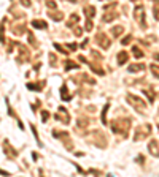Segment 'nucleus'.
Listing matches in <instances>:
<instances>
[{"instance_id": "14", "label": "nucleus", "mask_w": 159, "mask_h": 177, "mask_svg": "<svg viewBox=\"0 0 159 177\" xmlns=\"http://www.w3.org/2000/svg\"><path fill=\"white\" fill-rule=\"evenodd\" d=\"M147 68V65L145 63H132V65H129V73H139V71H142V70H145Z\"/></svg>"}, {"instance_id": "1", "label": "nucleus", "mask_w": 159, "mask_h": 177, "mask_svg": "<svg viewBox=\"0 0 159 177\" xmlns=\"http://www.w3.org/2000/svg\"><path fill=\"white\" fill-rule=\"evenodd\" d=\"M130 124H132V120L129 117H124V119H115L110 122V128L119 134L121 138H127V134H129V130H130Z\"/></svg>"}, {"instance_id": "20", "label": "nucleus", "mask_w": 159, "mask_h": 177, "mask_svg": "<svg viewBox=\"0 0 159 177\" xmlns=\"http://www.w3.org/2000/svg\"><path fill=\"white\" fill-rule=\"evenodd\" d=\"M80 65L78 63H73L72 60H65V71H70V70H78Z\"/></svg>"}, {"instance_id": "29", "label": "nucleus", "mask_w": 159, "mask_h": 177, "mask_svg": "<svg viewBox=\"0 0 159 177\" xmlns=\"http://www.w3.org/2000/svg\"><path fill=\"white\" fill-rule=\"evenodd\" d=\"M132 40H134V36H132V35H126V38L121 40V44H123V46H127V44L132 41Z\"/></svg>"}, {"instance_id": "11", "label": "nucleus", "mask_w": 159, "mask_h": 177, "mask_svg": "<svg viewBox=\"0 0 159 177\" xmlns=\"http://www.w3.org/2000/svg\"><path fill=\"white\" fill-rule=\"evenodd\" d=\"M148 150H150V154H151L153 157L159 158V147H157V141H156V139H151V141H150Z\"/></svg>"}, {"instance_id": "8", "label": "nucleus", "mask_w": 159, "mask_h": 177, "mask_svg": "<svg viewBox=\"0 0 159 177\" xmlns=\"http://www.w3.org/2000/svg\"><path fill=\"white\" fill-rule=\"evenodd\" d=\"M96 43L102 48V49H108L111 46V41L108 40V36L105 35V33H97L96 35Z\"/></svg>"}, {"instance_id": "3", "label": "nucleus", "mask_w": 159, "mask_h": 177, "mask_svg": "<svg viewBox=\"0 0 159 177\" xmlns=\"http://www.w3.org/2000/svg\"><path fill=\"white\" fill-rule=\"evenodd\" d=\"M151 134V125L150 124H143L140 127H137L135 130V134H134V139L135 141H142L143 138H147V136Z\"/></svg>"}, {"instance_id": "24", "label": "nucleus", "mask_w": 159, "mask_h": 177, "mask_svg": "<svg viewBox=\"0 0 159 177\" xmlns=\"http://www.w3.org/2000/svg\"><path fill=\"white\" fill-rule=\"evenodd\" d=\"M24 30H25V25L24 24H21V25H15V27H13V32H15V35H22L24 33Z\"/></svg>"}, {"instance_id": "21", "label": "nucleus", "mask_w": 159, "mask_h": 177, "mask_svg": "<svg viewBox=\"0 0 159 177\" xmlns=\"http://www.w3.org/2000/svg\"><path fill=\"white\" fill-rule=\"evenodd\" d=\"M84 15H86L88 19H92V16L96 15V8H94V6H91V5L86 6V8H84Z\"/></svg>"}, {"instance_id": "17", "label": "nucleus", "mask_w": 159, "mask_h": 177, "mask_svg": "<svg viewBox=\"0 0 159 177\" xmlns=\"http://www.w3.org/2000/svg\"><path fill=\"white\" fill-rule=\"evenodd\" d=\"M123 32H124V27H123V25H115L113 29H111V35H113L115 38L121 36V35H123Z\"/></svg>"}, {"instance_id": "41", "label": "nucleus", "mask_w": 159, "mask_h": 177, "mask_svg": "<svg viewBox=\"0 0 159 177\" xmlns=\"http://www.w3.org/2000/svg\"><path fill=\"white\" fill-rule=\"evenodd\" d=\"M157 128H159V125H157Z\"/></svg>"}, {"instance_id": "28", "label": "nucleus", "mask_w": 159, "mask_h": 177, "mask_svg": "<svg viewBox=\"0 0 159 177\" xmlns=\"http://www.w3.org/2000/svg\"><path fill=\"white\" fill-rule=\"evenodd\" d=\"M30 130H32V133H34V136H35V139H37V144L42 147L43 144H42V141H40V138H38V133H37V128L34 127V125H30Z\"/></svg>"}, {"instance_id": "26", "label": "nucleus", "mask_w": 159, "mask_h": 177, "mask_svg": "<svg viewBox=\"0 0 159 177\" xmlns=\"http://www.w3.org/2000/svg\"><path fill=\"white\" fill-rule=\"evenodd\" d=\"M132 56H134L135 59H142L143 57V51H140V48L134 46V48H132Z\"/></svg>"}, {"instance_id": "4", "label": "nucleus", "mask_w": 159, "mask_h": 177, "mask_svg": "<svg viewBox=\"0 0 159 177\" xmlns=\"http://www.w3.org/2000/svg\"><path fill=\"white\" fill-rule=\"evenodd\" d=\"M52 134H54L56 136V138H59L64 144H65V147H67V149H70V150H72V149H73V142L70 141V134L67 133V131H59V130H52Z\"/></svg>"}, {"instance_id": "22", "label": "nucleus", "mask_w": 159, "mask_h": 177, "mask_svg": "<svg viewBox=\"0 0 159 177\" xmlns=\"http://www.w3.org/2000/svg\"><path fill=\"white\" fill-rule=\"evenodd\" d=\"M54 48L59 51V52H62V54H70L72 51L69 49V44L67 46H62V44H57V43H54Z\"/></svg>"}, {"instance_id": "33", "label": "nucleus", "mask_w": 159, "mask_h": 177, "mask_svg": "<svg viewBox=\"0 0 159 177\" xmlns=\"http://www.w3.org/2000/svg\"><path fill=\"white\" fill-rule=\"evenodd\" d=\"M49 62H51V66H56L57 63V59H56V56H54V54H49Z\"/></svg>"}, {"instance_id": "16", "label": "nucleus", "mask_w": 159, "mask_h": 177, "mask_svg": "<svg viewBox=\"0 0 159 177\" xmlns=\"http://www.w3.org/2000/svg\"><path fill=\"white\" fill-rule=\"evenodd\" d=\"M32 27H35V29H40V30H43V29H48V24H46L45 21L35 19V21H32Z\"/></svg>"}, {"instance_id": "39", "label": "nucleus", "mask_w": 159, "mask_h": 177, "mask_svg": "<svg viewBox=\"0 0 159 177\" xmlns=\"http://www.w3.org/2000/svg\"><path fill=\"white\" fill-rule=\"evenodd\" d=\"M67 2H72V3H76V0H67Z\"/></svg>"}, {"instance_id": "32", "label": "nucleus", "mask_w": 159, "mask_h": 177, "mask_svg": "<svg viewBox=\"0 0 159 177\" xmlns=\"http://www.w3.org/2000/svg\"><path fill=\"white\" fill-rule=\"evenodd\" d=\"M84 29H86L88 32H91L92 29H94V25H92V21H91V19H86V25H84Z\"/></svg>"}, {"instance_id": "7", "label": "nucleus", "mask_w": 159, "mask_h": 177, "mask_svg": "<svg viewBox=\"0 0 159 177\" xmlns=\"http://www.w3.org/2000/svg\"><path fill=\"white\" fill-rule=\"evenodd\" d=\"M18 51H19V54H18V62H19V63L29 62V59H30V51L25 48L24 44H18Z\"/></svg>"}, {"instance_id": "30", "label": "nucleus", "mask_w": 159, "mask_h": 177, "mask_svg": "<svg viewBox=\"0 0 159 177\" xmlns=\"http://www.w3.org/2000/svg\"><path fill=\"white\" fill-rule=\"evenodd\" d=\"M78 127L86 128V127H88V119H86V117H80V119H78Z\"/></svg>"}, {"instance_id": "2", "label": "nucleus", "mask_w": 159, "mask_h": 177, "mask_svg": "<svg viewBox=\"0 0 159 177\" xmlns=\"http://www.w3.org/2000/svg\"><path fill=\"white\" fill-rule=\"evenodd\" d=\"M127 103L134 107L137 112H140V114L147 112V103H145V100H142L140 97H137V95L127 93Z\"/></svg>"}, {"instance_id": "13", "label": "nucleus", "mask_w": 159, "mask_h": 177, "mask_svg": "<svg viewBox=\"0 0 159 177\" xmlns=\"http://www.w3.org/2000/svg\"><path fill=\"white\" fill-rule=\"evenodd\" d=\"M143 93L147 95V98H148V101H150V103H153V101L156 100V93H154V90H153V86L145 87V89H143Z\"/></svg>"}, {"instance_id": "27", "label": "nucleus", "mask_w": 159, "mask_h": 177, "mask_svg": "<svg viewBox=\"0 0 159 177\" xmlns=\"http://www.w3.org/2000/svg\"><path fill=\"white\" fill-rule=\"evenodd\" d=\"M150 70H151V73H153L156 78H159V65H157V63H151V65H150Z\"/></svg>"}, {"instance_id": "15", "label": "nucleus", "mask_w": 159, "mask_h": 177, "mask_svg": "<svg viewBox=\"0 0 159 177\" xmlns=\"http://www.w3.org/2000/svg\"><path fill=\"white\" fill-rule=\"evenodd\" d=\"M61 98H62L64 101H70V100H72V95L69 93V90H67V86H65V84L61 87Z\"/></svg>"}, {"instance_id": "6", "label": "nucleus", "mask_w": 159, "mask_h": 177, "mask_svg": "<svg viewBox=\"0 0 159 177\" xmlns=\"http://www.w3.org/2000/svg\"><path fill=\"white\" fill-rule=\"evenodd\" d=\"M56 120H59V122H62L64 125H69L70 124V112L65 109L64 106H61L59 107V112H56Z\"/></svg>"}, {"instance_id": "31", "label": "nucleus", "mask_w": 159, "mask_h": 177, "mask_svg": "<svg viewBox=\"0 0 159 177\" xmlns=\"http://www.w3.org/2000/svg\"><path fill=\"white\" fill-rule=\"evenodd\" d=\"M46 6L51 8V10H54V8H57V3L54 2V0H46Z\"/></svg>"}, {"instance_id": "18", "label": "nucleus", "mask_w": 159, "mask_h": 177, "mask_svg": "<svg viewBox=\"0 0 159 177\" xmlns=\"http://www.w3.org/2000/svg\"><path fill=\"white\" fill-rule=\"evenodd\" d=\"M127 59H129V56H127L126 51L118 52V63H119V65H124V63L127 62Z\"/></svg>"}, {"instance_id": "42", "label": "nucleus", "mask_w": 159, "mask_h": 177, "mask_svg": "<svg viewBox=\"0 0 159 177\" xmlns=\"http://www.w3.org/2000/svg\"><path fill=\"white\" fill-rule=\"evenodd\" d=\"M157 112H159V109H157Z\"/></svg>"}, {"instance_id": "35", "label": "nucleus", "mask_w": 159, "mask_h": 177, "mask_svg": "<svg viewBox=\"0 0 159 177\" xmlns=\"http://www.w3.org/2000/svg\"><path fill=\"white\" fill-rule=\"evenodd\" d=\"M49 119V114H48V111H42V120L43 122H46Z\"/></svg>"}, {"instance_id": "40", "label": "nucleus", "mask_w": 159, "mask_h": 177, "mask_svg": "<svg viewBox=\"0 0 159 177\" xmlns=\"http://www.w3.org/2000/svg\"><path fill=\"white\" fill-rule=\"evenodd\" d=\"M130 2H137V0H130Z\"/></svg>"}, {"instance_id": "25", "label": "nucleus", "mask_w": 159, "mask_h": 177, "mask_svg": "<svg viewBox=\"0 0 159 177\" xmlns=\"http://www.w3.org/2000/svg\"><path fill=\"white\" fill-rule=\"evenodd\" d=\"M78 22H80V16H78V15H72V16L69 18V24H67V25H69V27H73V25H76Z\"/></svg>"}, {"instance_id": "19", "label": "nucleus", "mask_w": 159, "mask_h": 177, "mask_svg": "<svg viewBox=\"0 0 159 177\" xmlns=\"http://www.w3.org/2000/svg\"><path fill=\"white\" fill-rule=\"evenodd\" d=\"M48 15H49V18L51 19H54V21H62L64 19V15H62V13L61 11H54V10H52V11H48Z\"/></svg>"}, {"instance_id": "36", "label": "nucleus", "mask_w": 159, "mask_h": 177, "mask_svg": "<svg viewBox=\"0 0 159 177\" xmlns=\"http://www.w3.org/2000/svg\"><path fill=\"white\" fill-rule=\"evenodd\" d=\"M29 43H32V44H37V43H35V35H34L32 32H29Z\"/></svg>"}, {"instance_id": "5", "label": "nucleus", "mask_w": 159, "mask_h": 177, "mask_svg": "<svg viewBox=\"0 0 159 177\" xmlns=\"http://www.w3.org/2000/svg\"><path fill=\"white\" fill-rule=\"evenodd\" d=\"M134 19H135V22L142 27V29L147 27V21H145V10H143L142 5L135 6V10H134Z\"/></svg>"}, {"instance_id": "37", "label": "nucleus", "mask_w": 159, "mask_h": 177, "mask_svg": "<svg viewBox=\"0 0 159 177\" xmlns=\"http://www.w3.org/2000/svg\"><path fill=\"white\" fill-rule=\"evenodd\" d=\"M21 3H22L24 6H30V5H32V2H30V0H21Z\"/></svg>"}, {"instance_id": "23", "label": "nucleus", "mask_w": 159, "mask_h": 177, "mask_svg": "<svg viewBox=\"0 0 159 177\" xmlns=\"http://www.w3.org/2000/svg\"><path fill=\"white\" fill-rule=\"evenodd\" d=\"M108 107H110V103H107L103 106V111H102V122H103V125H108V122H107V112H108Z\"/></svg>"}, {"instance_id": "12", "label": "nucleus", "mask_w": 159, "mask_h": 177, "mask_svg": "<svg viewBox=\"0 0 159 177\" xmlns=\"http://www.w3.org/2000/svg\"><path fill=\"white\" fill-rule=\"evenodd\" d=\"M43 87H45V81H40V82H29L27 84V89L34 90V92H42Z\"/></svg>"}, {"instance_id": "38", "label": "nucleus", "mask_w": 159, "mask_h": 177, "mask_svg": "<svg viewBox=\"0 0 159 177\" xmlns=\"http://www.w3.org/2000/svg\"><path fill=\"white\" fill-rule=\"evenodd\" d=\"M154 59H156V60H159V54H154Z\"/></svg>"}, {"instance_id": "34", "label": "nucleus", "mask_w": 159, "mask_h": 177, "mask_svg": "<svg viewBox=\"0 0 159 177\" xmlns=\"http://www.w3.org/2000/svg\"><path fill=\"white\" fill-rule=\"evenodd\" d=\"M73 33H75L76 36H80V35H81V33H83V29H81V27H80V25H76V27H75V29H73Z\"/></svg>"}, {"instance_id": "9", "label": "nucleus", "mask_w": 159, "mask_h": 177, "mask_svg": "<svg viewBox=\"0 0 159 177\" xmlns=\"http://www.w3.org/2000/svg\"><path fill=\"white\" fill-rule=\"evenodd\" d=\"M3 149H5V155H7L8 158H15V157H18V150H15V149L10 145L8 141H3Z\"/></svg>"}, {"instance_id": "10", "label": "nucleus", "mask_w": 159, "mask_h": 177, "mask_svg": "<svg viewBox=\"0 0 159 177\" xmlns=\"http://www.w3.org/2000/svg\"><path fill=\"white\" fill-rule=\"evenodd\" d=\"M118 16H119V13H118V11H113V10H110V11H107V13L103 15V18H102V22H105V24H107V22H111V21H115Z\"/></svg>"}]
</instances>
